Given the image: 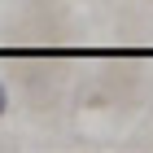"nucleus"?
Listing matches in <instances>:
<instances>
[{
	"label": "nucleus",
	"instance_id": "f257e3e1",
	"mask_svg": "<svg viewBox=\"0 0 153 153\" xmlns=\"http://www.w3.org/2000/svg\"><path fill=\"white\" fill-rule=\"evenodd\" d=\"M9 114V88H4V79H0V118Z\"/></svg>",
	"mask_w": 153,
	"mask_h": 153
}]
</instances>
